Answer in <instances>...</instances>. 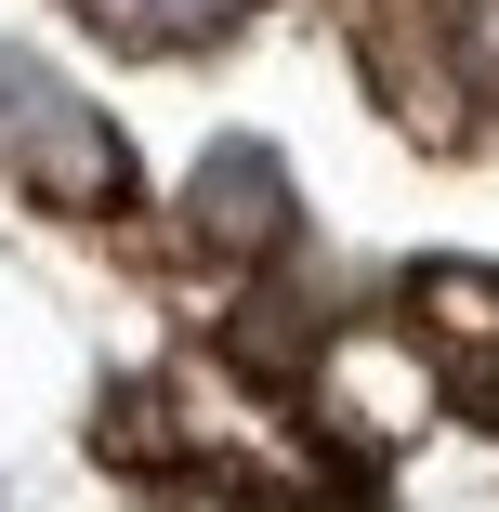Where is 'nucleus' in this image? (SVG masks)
Segmentation results:
<instances>
[{
  "instance_id": "1",
  "label": "nucleus",
  "mask_w": 499,
  "mask_h": 512,
  "mask_svg": "<svg viewBox=\"0 0 499 512\" xmlns=\"http://www.w3.org/2000/svg\"><path fill=\"white\" fill-rule=\"evenodd\" d=\"M368 66L394 79V106L473 132L499 119V0H381L368 14Z\"/></svg>"
},
{
  "instance_id": "2",
  "label": "nucleus",
  "mask_w": 499,
  "mask_h": 512,
  "mask_svg": "<svg viewBox=\"0 0 499 512\" xmlns=\"http://www.w3.org/2000/svg\"><path fill=\"white\" fill-rule=\"evenodd\" d=\"M119 40H211V27H237L250 0H92Z\"/></svg>"
}]
</instances>
